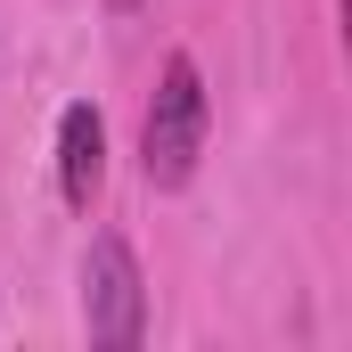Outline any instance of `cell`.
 <instances>
[{"instance_id": "1", "label": "cell", "mask_w": 352, "mask_h": 352, "mask_svg": "<svg viewBox=\"0 0 352 352\" xmlns=\"http://www.w3.org/2000/svg\"><path fill=\"white\" fill-rule=\"evenodd\" d=\"M197 156H205V74H197V58H164V82L140 123V173H148V188H188Z\"/></svg>"}, {"instance_id": "3", "label": "cell", "mask_w": 352, "mask_h": 352, "mask_svg": "<svg viewBox=\"0 0 352 352\" xmlns=\"http://www.w3.org/2000/svg\"><path fill=\"white\" fill-rule=\"evenodd\" d=\"M98 180H107V123H98L90 98H74V107L58 115V188H66L74 213H90Z\"/></svg>"}, {"instance_id": "2", "label": "cell", "mask_w": 352, "mask_h": 352, "mask_svg": "<svg viewBox=\"0 0 352 352\" xmlns=\"http://www.w3.org/2000/svg\"><path fill=\"white\" fill-rule=\"evenodd\" d=\"M82 320H90V344L107 352H131L148 336V287H140V263L115 230H98L82 254Z\"/></svg>"}]
</instances>
